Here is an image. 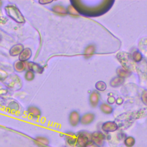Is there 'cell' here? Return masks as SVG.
<instances>
[{"instance_id": "cell-1", "label": "cell", "mask_w": 147, "mask_h": 147, "mask_svg": "<svg viewBox=\"0 0 147 147\" xmlns=\"http://www.w3.org/2000/svg\"><path fill=\"white\" fill-rule=\"evenodd\" d=\"M5 11L7 15L16 23L20 24L25 23V20L24 16L16 6L12 5H7L5 7Z\"/></svg>"}, {"instance_id": "cell-2", "label": "cell", "mask_w": 147, "mask_h": 147, "mask_svg": "<svg viewBox=\"0 0 147 147\" xmlns=\"http://www.w3.org/2000/svg\"><path fill=\"white\" fill-rule=\"evenodd\" d=\"M117 57L118 58L120 62L122 64V67L125 68V69L130 71L132 65L133 64L132 59L131 55H130L128 53L125 52H120L118 54L117 56Z\"/></svg>"}, {"instance_id": "cell-3", "label": "cell", "mask_w": 147, "mask_h": 147, "mask_svg": "<svg viewBox=\"0 0 147 147\" xmlns=\"http://www.w3.org/2000/svg\"><path fill=\"white\" fill-rule=\"evenodd\" d=\"M77 146L78 147H85L91 141V134L87 132L81 131L77 135Z\"/></svg>"}, {"instance_id": "cell-4", "label": "cell", "mask_w": 147, "mask_h": 147, "mask_svg": "<svg viewBox=\"0 0 147 147\" xmlns=\"http://www.w3.org/2000/svg\"><path fill=\"white\" fill-rule=\"evenodd\" d=\"M105 138V134L101 132H96L91 134V141L98 146L103 145Z\"/></svg>"}, {"instance_id": "cell-5", "label": "cell", "mask_w": 147, "mask_h": 147, "mask_svg": "<svg viewBox=\"0 0 147 147\" xmlns=\"http://www.w3.org/2000/svg\"><path fill=\"white\" fill-rule=\"evenodd\" d=\"M81 116L76 110L72 111L69 116V122L71 126H76L80 123Z\"/></svg>"}, {"instance_id": "cell-6", "label": "cell", "mask_w": 147, "mask_h": 147, "mask_svg": "<svg viewBox=\"0 0 147 147\" xmlns=\"http://www.w3.org/2000/svg\"><path fill=\"white\" fill-rule=\"evenodd\" d=\"M118 128V125L114 121H107L102 125V129L105 132H113Z\"/></svg>"}, {"instance_id": "cell-7", "label": "cell", "mask_w": 147, "mask_h": 147, "mask_svg": "<svg viewBox=\"0 0 147 147\" xmlns=\"http://www.w3.org/2000/svg\"><path fill=\"white\" fill-rule=\"evenodd\" d=\"M95 114L92 113H88L81 117L80 123L84 125L92 124L95 120Z\"/></svg>"}, {"instance_id": "cell-8", "label": "cell", "mask_w": 147, "mask_h": 147, "mask_svg": "<svg viewBox=\"0 0 147 147\" xmlns=\"http://www.w3.org/2000/svg\"><path fill=\"white\" fill-rule=\"evenodd\" d=\"M27 64L29 70L32 71L34 73H37L39 74H41L44 71V68L36 63L29 61Z\"/></svg>"}, {"instance_id": "cell-9", "label": "cell", "mask_w": 147, "mask_h": 147, "mask_svg": "<svg viewBox=\"0 0 147 147\" xmlns=\"http://www.w3.org/2000/svg\"><path fill=\"white\" fill-rule=\"evenodd\" d=\"M100 94L97 91L93 92L89 96V101L90 104L92 107H97L100 102Z\"/></svg>"}, {"instance_id": "cell-10", "label": "cell", "mask_w": 147, "mask_h": 147, "mask_svg": "<svg viewBox=\"0 0 147 147\" xmlns=\"http://www.w3.org/2000/svg\"><path fill=\"white\" fill-rule=\"evenodd\" d=\"M32 52L29 48H26L23 49L21 53L20 54L19 59V60L23 62L28 61L32 56Z\"/></svg>"}, {"instance_id": "cell-11", "label": "cell", "mask_w": 147, "mask_h": 147, "mask_svg": "<svg viewBox=\"0 0 147 147\" xmlns=\"http://www.w3.org/2000/svg\"><path fill=\"white\" fill-rule=\"evenodd\" d=\"M24 49V45L22 44H17L11 47L9 51V54L12 56H17L20 55Z\"/></svg>"}, {"instance_id": "cell-12", "label": "cell", "mask_w": 147, "mask_h": 147, "mask_svg": "<svg viewBox=\"0 0 147 147\" xmlns=\"http://www.w3.org/2000/svg\"><path fill=\"white\" fill-rule=\"evenodd\" d=\"M96 47L94 45L90 44L88 45L85 48L84 53L85 57L86 59L91 57L96 53Z\"/></svg>"}, {"instance_id": "cell-13", "label": "cell", "mask_w": 147, "mask_h": 147, "mask_svg": "<svg viewBox=\"0 0 147 147\" xmlns=\"http://www.w3.org/2000/svg\"><path fill=\"white\" fill-rule=\"evenodd\" d=\"M116 72L117 74V77H119L123 79L126 78L131 76V72L122 67H118L117 69Z\"/></svg>"}, {"instance_id": "cell-14", "label": "cell", "mask_w": 147, "mask_h": 147, "mask_svg": "<svg viewBox=\"0 0 147 147\" xmlns=\"http://www.w3.org/2000/svg\"><path fill=\"white\" fill-rule=\"evenodd\" d=\"M52 11L58 15H67V8L61 5H55L52 7Z\"/></svg>"}, {"instance_id": "cell-15", "label": "cell", "mask_w": 147, "mask_h": 147, "mask_svg": "<svg viewBox=\"0 0 147 147\" xmlns=\"http://www.w3.org/2000/svg\"><path fill=\"white\" fill-rule=\"evenodd\" d=\"M67 141L68 144L71 146H74L77 145V135L75 134L74 133H68L67 135L66 136Z\"/></svg>"}, {"instance_id": "cell-16", "label": "cell", "mask_w": 147, "mask_h": 147, "mask_svg": "<svg viewBox=\"0 0 147 147\" xmlns=\"http://www.w3.org/2000/svg\"><path fill=\"white\" fill-rule=\"evenodd\" d=\"M100 109L101 111L105 114H112L113 112V107L110 105L106 103L101 104L100 106Z\"/></svg>"}, {"instance_id": "cell-17", "label": "cell", "mask_w": 147, "mask_h": 147, "mask_svg": "<svg viewBox=\"0 0 147 147\" xmlns=\"http://www.w3.org/2000/svg\"><path fill=\"white\" fill-rule=\"evenodd\" d=\"M124 81H125V79H123L119 77H116L113 78L110 81V85L112 87L116 88L122 85L124 83Z\"/></svg>"}, {"instance_id": "cell-18", "label": "cell", "mask_w": 147, "mask_h": 147, "mask_svg": "<svg viewBox=\"0 0 147 147\" xmlns=\"http://www.w3.org/2000/svg\"><path fill=\"white\" fill-rule=\"evenodd\" d=\"M14 69L17 72H21L25 70L26 68V64L25 62L21 61L20 60L16 61L14 64Z\"/></svg>"}, {"instance_id": "cell-19", "label": "cell", "mask_w": 147, "mask_h": 147, "mask_svg": "<svg viewBox=\"0 0 147 147\" xmlns=\"http://www.w3.org/2000/svg\"><path fill=\"white\" fill-rule=\"evenodd\" d=\"M131 56L133 61L136 63L140 62L143 59V56L139 51H134L131 55Z\"/></svg>"}, {"instance_id": "cell-20", "label": "cell", "mask_w": 147, "mask_h": 147, "mask_svg": "<svg viewBox=\"0 0 147 147\" xmlns=\"http://www.w3.org/2000/svg\"><path fill=\"white\" fill-rule=\"evenodd\" d=\"M135 142H136V140L134 138L131 136L126 137L124 140L125 145L128 147H132L134 145Z\"/></svg>"}, {"instance_id": "cell-21", "label": "cell", "mask_w": 147, "mask_h": 147, "mask_svg": "<svg viewBox=\"0 0 147 147\" xmlns=\"http://www.w3.org/2000/svg\"><path fill=\"white\" fill-rule=\"evenodd\" d=\"M28 111L31 115H32V116L33 115V116H34V117H36V116L40 115V110L35 106H30L28 108Z\"/></svg>"}, {"instance_id": "cell-22", "label": "cell", "mask_w": 147, "mask_h": 147, "mask_svg": "<svg viewBox=\"0 0 147 147\" xmlns=\"http://www.w3.org/2000/svg\"><path fill=\"white\" fill-rule=\"evenodd\" d=\"M95 87L97 90L103 92L106 90L107 86H106V84H105V82L100 81L96 83V84L95 85Z\"/></svg>"}, {"instance_id": "cell-23", "label": "cell", "mask_w": 147, "mask_h": 147, "mask_svg": "<svg viewBox=\"0 0 147 147\" xmlns=\"http://www.w3.org/2000/svg\"><path fill=\"white\" fill-rule=\"evenodd\" d=\"M67 14H69V15H72V16H77L80 14L78 13V12L76 10V9L73 6H72L71 5H69L67 8Z\"/></svg>"}, {"instance_id": "cell-24", "label": "cell", "mask_w": 147, "mask_h": 147, "mask_svg": "<svg viewBox=\"0 0 147 147\" xmlns=\"http://www.w3.org/2000/svg\"><path fill=\"white\" fill-rule=\"evenodd\" d=\"M35 77V73L33 72L32 71L28 70L26 72L25 74V79L26 80V81H32L34 80Z\"/></svg>"}, {"instance_id": "cell-25", "label": "cell", "mask_w": 147, "mask_h": 147, "mask_svg": "<svg viewBox=\"0 0 147 147\" xmlns=\"http://www.w3.org/2000/svg\"><path fill=\"white\" fill-rule=\"evenodd\" d=\"M141 101H142V102L147 105V90H144L141 96Z\"/></svg>"}, {"instance_id": "cell-26", "label": "cell", "mask_w": 147, "mask_h": 147, "mask_svg": "<svg viewBox=\"0 0 147 147\" xmlns=\"http://www.w3.org/2000/svg\"><path fill=\"white\" fill-rule=\"evenodd\" d=\"M108 102L109 105L113 104L116 102V98L113 96H110L108 98Z\"/></svg>"}, {"instance_id": "cell-27", "label": "cell", "mask_w": 147, "mask_h": 147, "mask_svg": "<svg viewBox=\"0 0 147 147\" xmlns=\"http://www.w3.org/2000/svg\"><path fill=\"white\" fill-rule=\"evenodd\" d=\"M52 2L53 1H50V0H40L39 1V3L41 5H47Z\"/></svg>"}, {"instance_id": "cell-28", "label": "cell", "mask_w": 147, "mask_h": 147, "mask_svg": "<svg viewBox=\"0 0 147 147\" xmlns=\"http://www.w3.org/2000/svg\"><path fill=\"white\" fill-rule=\"evenodd\" d=\"M85 147H99L98 145H97L96 144H94L93 142L90 141L86 145Z\"/></svg>"}, {"instance_id": "cell-29", "label": "cell", "mask_w": 147, "mask_h": 147, "mask_svg": "<svg viewBox=\"0 0 147 147\" xmlns=\"http://www.w3.org/2000/svg\"><path fill=\"white\" fill-rule=\"evenodd\" d=\"M116 102L117 104H118V105H121V104H122V102H123V99H122V98L119 97V98H118L116 100Z\"/></svg>"}, {"instance_id": "cell-30", "label": "cell", "mask_w": 147, "mask_h": 147, "mask_svg": "<svg viewBox=\"0 0 147 147\" xmlns=\"http://www.w3.org/2000/svg\"><path fill=\"white\" fill-rule=\"evenodd\" d=\"M1 6H2V2L0 1V8L1 7Z\"/></svg>"}, {"instance_id": "cell-31", "label": "cell", "mask_w": 147, "mask_h": 147, "mask_svg": "<svg viewBox=\"0 0 147 147\" xmlns=\"http://www.w3.org/2000/svg\"><path fill=\"white\" fill-rule=\"evenodd\" d=\"M1 36H0V41H1Z\"/></svg>"}]
</instances>
